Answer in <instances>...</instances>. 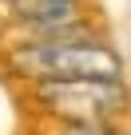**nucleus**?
Returning a JSON list of instances; mask_svg holds the SVG:
<instances>
[{
    "instance_id": "obj_1",
    "label": "nucleus",
    "mask_w": 131,
    "mask_h": 135,
    "mask_svg": "<svg viewBox=\"0 0 131 135\" xmlns=\"http://www.w3.org/2000/svg\"><path fill=\"white\" fill-rule=\"evenodd\" d=\"M16 64L24 72H32L36 80H119L123 72L119 56L107 44L88 40V36L28 44L16 56Z\"/></svg>"
},
{
    "instance_id": "obj_2",
    "label": "nucleus",
    "mask_w": 131,
    "mask_h": 135,
    "mask_svg": "<svg viewBox=\"0 0 131 135\" xmlns=\"http://www.w3.org/2000/svg\"><path fill=\"white\" fill-rule=\"evenodd\" d=\"M36 95L52 115L72 123H103L127 103L119 80H40Z\"/></svg>"
},
{
    "instance_id": "obj_3",
    "label": "nucleus",
    "mask_w": 131,
    "mask_h": 135,
    "mask_svg": "<svg viewBox=\"0 0 131 135\" xmlns=\"http://www.w3.org/2000/svg\"><path fill=\"white\" fill-rule=\"evenodd\" d=\"M8 8L36 36H48L64 24H80V0H8Z\"/></svg>"
},
{
    "instance_id": "obj_4",
    "label": "nucleus",
    "mask_w": 131,
    "mask_h": 135,
    "mask_svg": "<svg viewBox=\"0 0 131 135\" xmlns=\"http://www.w3.org/2000/svg\"><path fill=\"white\" fill-rule=\"evenodd\" d=\"M68 135H111L103 123H72V131Z\"/></svg>"
}]
</instances>
